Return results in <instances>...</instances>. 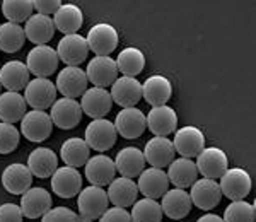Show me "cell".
<instances>
[{
    "instance_id": "f6af8a7d",
    "label": "cell",
    "mask_w": 256,
    "mask_h": 222,
    "mask_svg": "<svg viewBox=\"0 0 256 222\" xmlns=\"http://www.w3.org/2000/svg\"><path fill=\"white\" fill-rule=\"evenodd\" d=\"M62 7L60 0H34L32 2V9L41 16H55V12Z\"/></svg>"
},
{
    "instance_id": "e0dca14e",
    "label": "cell",
    "mask_w": 256,
    "mask_h": 222,
    "mask_svg": "<svg viewBox=\"0 0 256 222\" xmlns=\"http://www.w3.org/2000/svg\"><path fill=\"white\" fill-rule=\"evenodd\" d=\"M190 198H192V204L196 205L200 210H212L220 204L222 193L216 180L202 178L192 184Z\"/></svg>"
},
{
    "instance_id": "cb8c5ba5",
    "label": "cell",
    "mask_w": 256,
    "mask_h": 222,
    "mask_svg": "<svg viewBox=\"0 0 256 222\" xmlns=\"http://www.w3.org/2000/svg\"><path fill=\"white\" fill-rule=\"evenodd\" d=\"M147 128L156 135V137H168L169 134L176 130L178 126V114L168 104L152 108L150 113L146 116Z\"/></svg>"
},
{
    "instance_id": "836d02e7",
    "label": "cell",
    "mask_w": 256,
    "mask_h": 222,
    "mask_svg": "<svg viewBox=\"0 0 256 222\" xmlns=\"http://www.w3.org/2000/svg\"><path fill=\"white\" fill-rule=\"evenodd\" d=\"M60 158L65 162V166L76 168L77 170L80 166H86V162L89 161L90 149L88 144H86V140H82L79 137H72L62 144Z\"/></svg>"
},
{
    "instance_id": "ac0fdd59",
    "label": "cell",
    "mask_w": 256,
    "mask_h": 222,
    "mask_svg": "<svg viewBox=\"0 0 256 222\" xmlns=\"http://www.w3.org/2000/svg\"><path fill=\"white\" fill-rule=\"evenodd\" d=\"M111 100L122 108H134L142 100V84L135 77H118L111 86Z\"/></svg>"
},
{
    "instance_id": "d4e9b609",
    "label": "cell",
    "mask_w": 256,
    "mask_h": 222,
    "mask_svg": "<svg viewBox=\"0 0 256 222\" xmlns=\"http://www.w3.org/2000/svg\"><path fill=\"white\" fill-rule=\"evenodd\" d=\"M192 198H190V193L180 188H172L168 190L162 195V202H160V208L162 214L168 216L172 220H180L184 219L192 210Z\"/></svg>"
},
{
    "instance_id": "2e32d148",
    "label": "cell",
    "mask_w": 256,
    "mask_h": 222,
    "mask_svg": "<svg viewBox=\"0 0 256 222\" xmlns=\"http://www.w3.org/2000/svg\"><path fill=\"white\" fill-rule=\"evenodd\" d=\"M52 190L60 198H74L82 190V176L76 168H58L52 174Z\"/></svg>"
},
{
    "instance_id": "7c38bea8",
    "label": "cell",
    "mask_w": 256,
    "mask_h": 222,
    "mask_svg": "<svg viewBox=\"0 0 256 222\" xmlns=\"http://www.w3.org/2000/svg\"><path fill=\"white\" fill-rule=\"evenodd\" d=\"M172 146L181 158L193 159L205 149V135L196 126H183L174 134Z\"/></svg>"
},
{
    "instance_id": "f35d334b",
    "label": "cell",
    "mask_w": 256,
    "mask_h": 222,
    "mask_svg": "<svg viewBox=\"0 0 256 222\" xmlns=\"http://www.w3.org/2000/svg\"><path fill=\"white\" fill-rule=\"evenodd\" d=\"M32 2L31 0H4L2 2V14L12 24L26 22L32 16Z\"/></svg>"
},
{
    "instance_id": "3957f363",
    "label": "cell",
    "mask_w": 256,
    "mask_h": 222,
    "mask_svg": "<svg viewBox=\"0 0 256 222\" xmlns=\"http://www.w3.org/2000/svg\"><path fill=\"white\" fill-rule=\"evenodd\" d=\"M24 101L32 110L38 111L52 108L53 102L56 101V86L50 79L36 77V79L30 80V84L24 89Z\"/></svg>"
},
{
    "instance_id": "603a6c76",
    "label": "cell",
    "mask_w": 256,
    "mask_h": 222,
    "mask_svg": "<svg viewBox=\"0 0 256 222\" xmlns=\"http://www.w3.org/2000/svg\"><path fill=\"white\" fill-rule=\"evenodd\" d=\"M32 174L26 164L14 162L2 172V186L12 195H22L31 188Z\"/></svg>"
},
{
    "instance_id": "74e56055",
    "label": "cell",
    "mask_w": 256,
    "mask_h": 222,
    "mask_svg": "<svg viewBox=\"0 0 256 222\" xmlns=\"http://www.w3.org/2000/svg\"><path fill=\"white\" fill-rule=\"evenodd\" d=\"M130 216H132V222H160L164 214L158 200L142 198L134 204Z\"/></svg>"
},
{
    "instance_id": "ee69618b",
    "label": "cell",
    "mask_w": 256,
    "mask_h": 222,
    "mask_svg": "<svg viewBox=\"0 0 256 222\" xmlns=\"http://www.w3.org/2000/svg\"><path fill=\"white\" fill-rule=\"evenodd\" d=\"M99 222H132V216L125 208L113 207V208H108V210L99 217Z\"/></svg>"
},
{
    "instance_id": "d6986e66",
    "label": "cell",
    "mask_w": 256,
    "mask_h": 222,
    "mask_svg": "<svg viewBox=\"0 0 256 222\" xmlns=\"http://www.w3.org/2000/svg\"><path fill=\"white\" fill-rule=\"evenodd\" d=\"M82 113H86L92 120L104 118L113 108V100H111L110 91L102 88H90L82 94L80 101Z\"/></svg>"
},
{
    "instance_id": "484cf974",
    "label": "cell",
    "mask_w": 256,
    "mask_h": 222,
    "mask_svg": "<svg viewBox=\"0 0 256 222\" xmlns=\"http://www.w3.org/2000/svg\"><path fill=\"white\" fill-rule=\"evenodd\" d=\"M0 84L10 92H19L26 89L30 84V70L26 64L19 60H10L2 65L0 68Z\"/></svg>"
},
{
    "instance_id": "4fadbf2b",
    "label": "cell",
    "mask_w": 256,
    "mask_h": 222,
    "mask_svg": "<svg viewBox=\"0 0 256 222\" xmlns=\"http://www.w3.org/2000/svg\"><path fill=\"white\" fill-rule=\"evenodd\" d=\"M113 125H114V128H116L118 135L132 140V138H137L146 132L147 120H146V114H144L137 106H134V108H123L120 111Z\"/></svg>"
},
{
    "instance_id": "7bdbcfd3",
    "label": "cell",
    "mask_w": 256,
    "mask_h": 222,
    "mask_svg": "<svg viewBox=\"0 0 256 222\" xmlns=\"http://www.w3.org/2000/svg\"><path fill=\"white\" fill-rule=\"evenodd\" d=\"M24 216L20 207L16 204H2L0 205V222H22Z\"/></svg>"
},
{
    "instance_id": "d6a6232c",
    "label": "cell",
    "mask_w": 256,
    "mask_h": 222,
    "mask_svg": "<svg viewBox=\"0 0 256 222\" xmlns=\"http://www.w3.org/2000/svg\"><path fill=\"white\" fill-rule=\"evenodd\" d=\"M82 22H84V16L76 4H62V7L55 12V18H53L55 28L65 36L77 34V31L82 28Z\"/></svg>"
},
{
    "instance_id": "6da1fadb",
    "label": "cell",
    "mask_w": 256,
    "mask_h": 222,
    "mask_svg": "<svg viewBox=\"0 0 256 222\" xmlns=\"http://www.w3.org/2000/svg\"><path fill=\"white\" fill-rule=\"evenodd\" d=\"M77 207H79V216L82 222L96 220L108 210L110 200L101 186L90 184V186L80 190L79 198H77Z\"/></svg>"
},
{
    "instance_id": "e575fe53",
    "label": "cell",
    "mask_w": 256,
    "mask_h": 222,
    "mask_svg": "<svg viewBox=\"0 0 256 222\" xmlns=\"http://www.w3.org/2000/svg\"><path fill=\"white\" fill-rule=\"evenodd\" d=\"M26 101L24 96L19 92H4L0 94V122L4 123H14L20 122L26 114Z\"/></svg>"
},
{
    "instance_id": "44dd1931",
    "label": "cell",
    "mask_w": 256,
    "mask_h": 222,
    "mask_svg": "<svg viewBox=\"0 0 256 222\" xmlns=\"http://www.w3.org/2000/svg\"><path fill=\"white\" fill-rule=\"evenodd\" d=\"M144 159L146 162L150 164V168H168L169 164L174 161V146L171 140H168L166 137H154L146 144V149H144Z\"/></svg>"
},
{
    "instance_id": "7a4b0ae2",
    "label": "cell",
    "mask_w": 256,
    "mask_h": 222,
    "mask_svg": "<svg viewBox=\"0 0 256 222\" xmlns=\"http://www.w3.org/2000/svg\"><path fill=\"white\" fill-rule=\"evenodd\" d=\"M218 188L222 196H227L230 202L244 200L251 192V176L242 168H227V171L220 176Z\"/></svg>"
},
{
    "instance_id": "d590c367",
    "label": "cell",
    "mask_w": 256,
    "mask_h": 222,
    "mask_svg": "<svg viewBox=\"0 0 256 222\" xmlns=\"http://www.w3.org/2000/svg\"><path fill=\"white\" fill-rule=\"evenodd\" d=\"M116 62L118 72L125 77H135L137 79L138 74H142L144 67H146V56L144 53L138 50V48L128 46L123 48L122 52L118 53Z\"/></svg>"
},
{
    "instance_id": "ffe728a7",
    "label": "cell",
    "mask_w": 256,
    "mask_h": 222,
    "mask_svg": "<svg viewBox=\"0 0 256 222\" xmlns=\"http://www.w3.org/2000/svg\"><path fill=\"white\" fill-rule=\"evenodd\" d=\"M53 205L52 195L44 188H30L20 196V212L28 219H40Z\"/></svg>"
},
{
    "instance_id": "8fae6325",
    "label": "cell",
    "mask_w": 256,
    "mask_h": 222,
    "mask_svg": "<svg viewBox=\"0 0 256 222\" xmlns=\"http://www.w3.org/2000/svg\"><path fill=\"white\" fill-rule=\"evenodd\" d=\"M88 76L86 70L79 67H65L64 70L58 72L56 77V91L64 94V98L68 100H76L82 98V94L88 91Z\"/></svg>"
},
{
    "instance_id": "1f68e13d",
    "label": "cell",
    "mask_w": 256,
    "mask_h": 222,
    "mask_svg": "<svg viewBox=\"0 0 256 222\" xmlns=\"http://www.w3.org/2000/svg\"><path fill=\"white\" fill-rule=\"evenodd\" d=\"M24 34L26 38L34 43L36 46L40 44H46L55 34V24H53V18L48 16L34 14L24 24Z\"/></svg>"
},
{
    "instance_id": "7dc6e473",
    "label": "cell",
    "mask_w": 256,
    "mask_h": 222,
    "mask_svg": "<svg viewBox=\"0 0 256 222\" xmlns=\"http://www.w3.org/2000/svg\"><path fill=\"white\" fill-rule=\"evenodd\" d=\"M0 89H2V84H0ZM0 94H2V92H0Z\"/></svg>"
},
{
    "instance_id": "f546056e",
    "label": "cell",
    "mask_w": 256,
    "mask_h": 222,
    "mask_svg": "<svg viewBox=\"0 0 256 222\" xmlns=\"http://www.w3.org/2000/svg\"><path fill=\"white\" fill-rule=\"evenodd\" d=\"M28 168L32 176L38 178H52V174L58 170V158L48 147H38L31 150L28 158Z\"/></svg>"
},
{
    "instance_id": "8992f818",
    "label": "cell",
    "mask_w": 256,
    "mask_h": 222,
    "mask_svg": "<svg viewBox=\"0 0 256 222\" xmlns=\"http://www.w3.org/2000/svg\"><path fill=\"white\" fill-rule=\"evenodd\" d=\"M58 55L56 50L48 44H40L34 46L32 50L28 53L26 67L30 74H34L36 77H44L48 79V76L56 72L58 68Z\"/></svg>"
},
{
    "instance_id": "8d00e7d4",
    "label": "cell",
    "mask_w": 256,
    "mask_h": 222,
    "mask_svg": "<svg viewBox=\"0 0 256 222\" xmlns=\"http://www.w3.org/2000/svg\"><path fill=\"white\" fill-rule=\"evenodd\" d=\"M24 41H26L24 28L12 22L0 24V52H6V53L19 52L24 46Z\"/></svg>"
},
{
    "instance_id": "83f0119b",
    "label": "cell",
    "mask_w": 256,
    "mask_h": 222,
    "mask_svg": "<svg viewBox=\"0 0 256 222\" xmlns=\"http://www.w3.org/2000/svg\"><path fill=\"white\" fill-rule=\"evenodd\" d=\"M108 186L110 188H108V192H106V195H108V200L114 207L126 208L137 202L138 186L134 180L120 176V178L113 180Z\"/></svg>"
},
{
    "instance_id": "5b68a950",
    "label": "cell",
    "mask_w": 256,
    "mask_h": 222,
    "mask_svg": "<svg viewBox=\"0 0 256 222\" xmlns=\"http://www.w3.org/2000/svg\"><path fill=\"white\" fill-rule=\"evenodd\" d=\"M116 128L110 120L106 118H99V120H92L86 128V144L89 149H94L98 152H106L116 144Z\"/></svg>"
},
{
    "instance_id": "52a82bcc",
    "label": "cell",
    "mask_w": 256,
    "mask_h": 222,
    "mask_svg": "<svg viewBox=\"0 0 256 222\" xmlns=\"http://www.w3.org/2000/svg\"><path fill=\"white\" fill-rule=\"evenodd\" d=\"M53 132V122L48 113L32 110L20 120V134L31 142H44Z\"/></svg>"
},
{
    "instance_id": "f1b7e54d",
    "label": "cell",
    "mask_w": 256,
    "mask_h": 222,
    "mask_svg": "<svg viewBox=\"0 0 256 222\" xmlns=\"http://www.w3.org/2000/svg\"><path fill=\"white\" fill-rule=\"evenodd\" d=\"M114 168L123 178H137V176H140V172L146 170V159H144L142 150H138L137 147L122 149L116 154V159H114Z\"/></svg>"
},
{
    "instance_id": "60d3db41",
    "label": "cell",
    "mask_w": 256,
    "mask_h": 222,
    "mask_svg": "<svg viewBox=\"0 0 256 222\" xmlns=\"http://www.w3.org/2000/svg\"><path fill=\"white\" fill-rule=\"evenodd\" d=\"M20 132L10 123L0 122V154H10L18 149Z\"/></svg>"
},
{
    "instance_id": "9a60e30c",
    "label": "cell",
    "mask_w": 256,
    "mask_h": 222,
    "mask_svg": "<svg viewBox=\"0 0 256 222\" xmlns=\"http://www.w3.org/2000/svg\"><path fill=\"white\" fill-rule=\"evenodd\" d=\"M114 174H116V168L110 156L96 154L86 162V178L94 186H108L114 180Z\"/></svg>"
},
{
    "instance_id": "b9f144b4",
    "label": "cell",
    "mask_w": 256,
    "mask_h": 222,
    "mask_svg": "<svg viewBox=\"0 0 256 222\" xmlns=\"http://www.w3.org/2000/svg\"><path fill=\"white\" fill-rule=\"evenodd\" d=\"M41 222H82V219L79 214H76L67 207H52L41 217Z\"/></svg>"
},
{
    "instance_id": "9c48e42d",
    "label": "cell",
    "mask_w": 256,
    "mask_h": 222,
    "mask_svg": "<svg viewBox=\"0 0 256 222\" xmlns=\"http://www.w3.org/2000/svg\"><path fill=\"white\" fill-rule=\"evenodd\" d=\"M58 60L64 62L67 67H79L82 62H86L89 55V46L84 36L80 34H67L58 41L56 46Z\"/></svg>"
},
{
    "instance_id": "bcb514c9",
    "label": "cell",
    "mask_w": 256,
    "mask_h": 222,
    "mask_svg": "<svg viewBox=\"0 0 256 222\" xmlns=\"http://www.w3.org/2000/svg\"><path fill=\"white\" fill-rule=\"evenodd\" d=\"M196 222H224V220H222V217L216 216V214H205Z\"/></svg>"
},
{
    "instance_id": "ba28073f",
    "label": "cell",
    "mask_w": 256,
    "mask_h": 222,
    "mask_svg": "<svg viewBox=\"0 0 256 222\" xmlns=\"http://www.w3.org/2000/svg\"><path fill=\"white\" fill-rule=\"evenodd\" d=\"M196 171L207 180H218L229 168L224 150L218 147H207L196 156Z\"/></svg>"
},
{
    "instance_id": "7402d4cb",
    "label": "cell",
    "mask_w": 256,
    "mask_h": 222,
    "mask_svg": "<svg viewBox=\"0 0 256 222\" xmlns=\"http://www.w3.org/2000/svg\"><path fill=\"white\" fill-rule=\"evenodd\" d=\"M138 193H142L146 198L158 200L162 198V195L169 188V180L164 170H158V168H147L140 172L138 176Z\"/></svg>"
},
{
    "instance_id": "c3c4849f",
    "label": "cell",
    "mask_w": 256,
    "mask_h": 222,
    "mask_svg": "<svg viewBox=\"0 0 256 222\" xmlns=\"http://www.w3.org/2000/svg\"><path fill=\"white\" fill-rule=\"evenodd\" d=\"M89 222H92V220H89Z\"/></svg>"
},
{
    "instance_id": "277c9868",
    "label": "cell",
    "mask_w": 256,
    "mask_h": 222,
    "mask_svg": "<svg viewBox=\"0 0 256 222\" xmlns=\"http://www.w3.org/2000/svg\"><path fill=\"white\" fill-rule=\"evenodd\" d=\"M88 46L96 56H110L118 46V32L111 24L99 22L88 32Z\"/></svg>"
},
{
    "instance_id": "ab89813d",
    "label": "cell",
    "mask_w": 256,
    "mask_h": 222,
    "mask_svg": "<svg viewBox=\"0 0 256 222\" xmlns=\"http://www.w3.org/2000/svg\"><path fill=\"white\" fill-rule=\"evenodd\" d=\"M256 219V210L253 204H248L246 200H236L230 202L226 207L224 222H254Z\"/></svg>"
},
{
    "instance_id": "4dcf8cb0",
    "label": "cell",
    "mask_w": 256,
    "mask_h": 222,
    "mask_svg": "<svg viewBox=\"0 0 256 222\" xmlns=\"http://www.w3.org/2000/svg\"><path fill=\"white\" fill-rule=\"evenodd\" d=\"M166 174L169 183H172L174 188H180V190L190 188L198 178L195 162H193V159H186V158L174 159V161L169 164V170Z\"/></svg>"
},
{
    "instance_id": "4316f807",
    "label": "cell",
    "mask_w": 256,
    "mask_h": 222,
    "mask_svg": "<svg viewBox=\"0 0 256 222\" xmlns=\"http://www.w3.org/2000/svg\"><path fill=\"white\" fill-rule=\"evenodd\" d=\"M172 94V86L164 76H150L142 84V98L152 108L168 104Z\"/></svg>"
},
{
    "instance_id": "5bb4252c",
    "label": "cell",
    "mask_w": 256,
    "mask_h": 222,
    "mask_svg": "<svg viewBox=\"0 0 256 222\" xmlns=\"http://www.w3.org/2000/svg\"><path fill=\"white\" fill-rule=\"evenodd\" d=\"M118 67L116 62L110 56H94L92 60L88 64V80L92 82L94 88H110L113 86V82L118 79Z\"/></svg>"
},
{
    "instance_id": "30bf717a",
    "label": "cell",
    "mask_w": 256,
    "mask_h": 222,
    "mask_svg": "<svg viewBox=\"0 0 256 222\" xmlns=\"http://www.w3.org/2000/svg\"><path fill=\"white\" fill-rule=\"evenodd\" d=\"M50 110H52L50 111V118H52L53 125L62 130H72L80 123L82 108L79 101L62 98V100H56L53 102V106Z\"/></svg>"
}]
</instances>
